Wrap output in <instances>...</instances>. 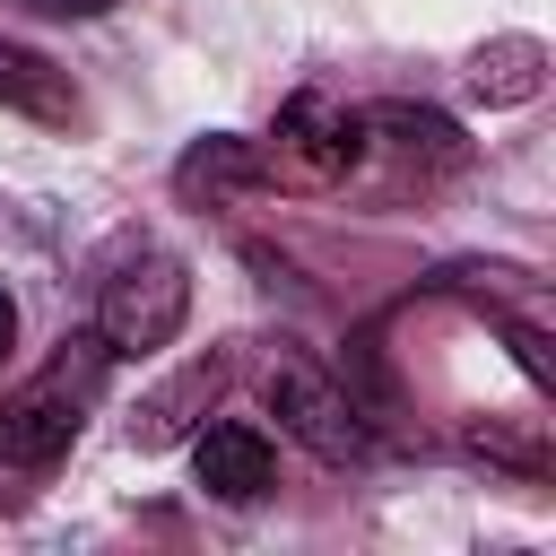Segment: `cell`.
Wrapping results in <instances>:
<instances>
[{"instance_id":"cell-1","label":"cell","mask_w":556,"mask_h":556,"mask_svg":"<svg viewBox=\"0 0 556 556\" xmlns=\"http://www.w3.org/2000/svg\"><path fill=\"white\" fill-rule=\"evenodd\" d=\"M104 374H113V348L96 330H78V339H61L43 356V374H26L0 400V460H9V478H43L52 460H70V443L87 434V417L104 400Z\"/></svg>"},{"instance_id":"cell-2","label":"cell","mask_w":556,"mask_h":556,"mask_svg":"<svg viewBox=\"0 0 556 556\" xmlns=\"http://www.w3.org/2000/svg\"><path fill=\"white\" fill-rule=\"evenodd\" d=\"M182 313H191V269H182L165 243L130 235V243L104 252V269H96V321H87V330L113 348V365L174 348Z\"/></svg>"},{"instance_id":"cell-3","label":"cell","mask_w":556,"mask_h":556,"mask_svg":"<svg viewBox=\"0 0 556 556\" xmlns=\"http://www.w3.org/2000/svg\"><path fill=\"white\" fill-rule=\"evenodd\" d=\"M261 408H269L278 434L304 443L321 469H356V460H374V417H365L356 391L330 382L313 356H269V365H261Z\"/></svg>"},{"instance_id":"cell-4","label":"cell","mask_w":556,"mask_h":556,"mask_svg":"<svg viewBox=\"0 0 556 556\" xmlns=\"http://www.w3.org/2000/svg\"><path fill=\"white\" fill-rule=\"evenodd\" d=\"M269 182H348L365 174V104H339L321 87L278 104V130L261 139Z\"/></svg>"},{"instance_id":"cell-5","label":"cell","mask_w":556,"mask_h":556,"mask_svg":"<svg viewBox=\"0 0 556 556\" xmlns=\"http://www.w3.org/2000/svg\"><path fill=\"white\" fill-rule=\"evenodd\" d=\"M365 165H391L400 182H434V174H460L469 165V139L452 113L434 104H365Z\"/></svg>"},{"instance_id":"cell-6","label":"cell","mask_w":556,"mask_h":556,"mask_svg":"<svg viewBox=\"0 0 556 556\" xmlns=\"http://www.w3.org/2000/svg\"><path fill=\"white\" fill-rule=\"evenodd\" d=\"M191 478L217 504H261L278 486V452L252 417H217V426H191Z\"/></svg>"},{"instance_id":"cell-7","label":"cell","mask_w":556,"mask_h":556,"mask_svg":"<svg viewBox=\"0 0 556 556\" xmlns=\"http://www.w3.org/2000/svg\"><path fill=\"white\" fill-rule=\"evenodd\" d=\"M226 382H235V356H191L165 391H148L139 400V417H130V443L139 452H165V443H182L217 400H226Z\"/></svg>"},{"instance_id":"cell-8","label":"cell","mask_w":556,"mask_h":556,"mask_svg":"<svg viewBox=\"0 0 556 556\" xmlns=\"http://www.w3.org/2000/svg\"><path fill=\"white\" fill-rule=\"evenodd\" d=\"M0 113H26V122H43V130H70V122H78V87H70V70H61L52 52L0 35Z\"/></svg>"},{"instance_id":"cell-9","label":"cell","mask_w":556,"mask_h":556,"mask_svg":"<svg viewBox=\"0 0 556 556\" xmlns=\"http://www.w3.org/2000/svg\"><path fill=\"white\" fill-rule=\"evenodd\" d=\"M269 182V156H261V139H243V130H208V139H191L182 148V165H174V191L182 200H235V191H261Z\"/></svg>"},{"instance_id":"cell-10","label":"cell","mask_w":556,"mask_h":556,"mask_svg":"<svg viewBox=\"0 0 556 556\" xmlns=\"http://www.w3.org/2000/svg\"><path fill=\"white\" fill-rule=\"evenodd\" d=\"M547 87V43L539 35H495L469 52V96L478 104H530Z\"/></svg>"},{"instance_id":"cell-11","label":"cell","mask_w":556,"mask_h":556,"mask_svg":"<svg viewBox=\"0 0 556 556\" xmlns=\"http://www.w3.org/2000/svg\"><path fill=\"white\" fill-rule=\"evenodd\" d=\"M460 443H469L478 460L513 469V478H547V443H539V434H521V426H495V417H478V426H460Z\"/></svg>"},{"instance_id":"cell-12","label":"cell","mask_w":556,"mask_h":556,"mask_svg":"<svg viewBox=\"0 0 556 556\" xmlns=\"http://www.w3.org/2000/svg\"><path fill=\"white\" fill-rule=\"evenodd\" d=\"M26 9H43V17H96V9H113V0H26Z\"/></svg>"},{"instance_id":"cell-13","label":"cell","mask_w":556,"mask_h":556,"mask_svg":"<svg viewBox=\"0 0 556 556\" xmlns=\"http://www.w3.org/2000/svg\"><path fill=\"white\" fill-rule=\"evenodd\" d=\"M9 348H17V295L0 287V365H9Z\"/></svg>"},{"instance_id":"cell-14","label":"cell","mask_w":556,"mask_h":556,"mask_svg":"<svg viewBox=\"0 0 556 556\" xmlns=\"http://www.w3.org/2000/svg\"><path fill=\"white\" fill-rule=\"evenodd\" d=\"M0 478H9V460H0ZM0 504H9V486H0Z\"/></svg>"}]
</instances>
